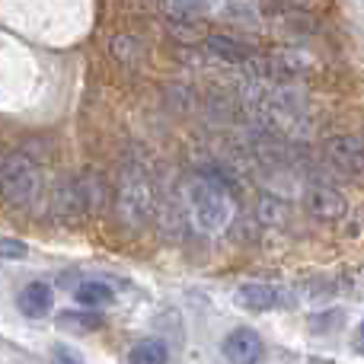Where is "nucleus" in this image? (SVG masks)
Instances as JSON below:
<instances>
[{
    "mask_svg": "<svg viewBox=\"0 0 364 364\" xmlns=\"http://www.w3.org/2000/svg\"><path fill=\"white\" fill-rule=\"evenodd\" d=\"M0 195L13 208H32L42 198V170L19 151L0 154Z\"/></svg>",
    "mask_w": 364,
    "mask_h": 364,
    "instance_id": "f257e3e1",
    "label": "nucleus"
},
{
    "mask_svg": "<svg viewBox=\"0 0 364 364\" xmlns=\"http://www.w3.org/2000/svg\"><path fill=\"white\" fill-rule=\"evenodd\" d=\"M188 211H192V220L201 233H220L230 224L233 205H230V195L214 179L195 176L188 182Z\"/></svg>",
    "mask_w": 364,
    "mask_h": 364,
    "instance_id": "f03ea898",
    "label": "nucleus"
},
{
    "mask_svg": "<svg viewBox=\"0 0 364 364\" xmlns=\"http://www.w3.org/2000/svg\"><path fill=\"white\" fill-rule=\"evenodd\" d=\"M115 211L128 227H141L154 211V186L138 166H128L122 173L119 195H115Z\"/></svg>",
    "mask_w": 364,
    "mask_h": 364,
    "instance_id": "7ed1b4c3",
    "label": "nucleus"
},
{
    "mask_svg": "<svg viewBox=\"0 0 364 364\" xmlns=\"http://www.w3.org/2000/svg\"><path fill=\"white\" fill-rule=\"evenodd\" d=\"M326 157L339 173L364 179V141L355 134H336L326 141Z\"/></svg>",
    "mask_w": 364,
    "mask_h": 364,
    "instance_id": "20e7f679",
    "label": "nucleus"
},
{
    "mask_svg": "<svg viewBox=\"0 0 364 364\" xmlns=\"http://www.w3.org/2000/svg\"><path fill=\"white\" fill-rule=\"evenodd\" d=\"M237 304L246 310H259V314H269V310H284L294 304L288 288H278V284H240L237 288Z\"/></svg>",
    "mask_w": 364,
    "mask_h": 364,
    "instance_id": "39448f33",
    "label": "nucleus"
},
{
    "mask_svg": "<svg viewBox=\"0 0 364 364\" xmlns=\"http://www.w3.org/2000/svg\"><path fill=\"white\" fill-rule=\"evenodd\" d=\"M220 352H224V358L230 364H259L262 361V355H265V342H262V336H259L256 329L240 326L224 339Z\"/></svg>",
    "mask_w": 364,
    "mask_h": 364,
    "instance_id": "423d86ee",
    "label": "nucleus"
},
{
    "mask_svg": "<svg viewBox=\"0 0 364 364\" xmlns=\"http://www.w3.org/2000/svg\"><path fill=\"white\" fill-rule=\"evenodd\" d=\"M87 195H83V186H80V176L77 179H61L55 188V195H51V214H55L58 220H80L83 214H87Z\"/></svg>",
    "mask_w": 364,
    "mask_h": 364,
    "instance_id": "0eeeda50",
    "label": "nucleus"
},
{
    "mask_svg": "<svg viewBox=\"0 0 364 364\" xmlns=\"http://www.w3.org/2000/svg\"><path fill=\"white\" fill-rule=\"evenodd\" d=\"M304 201H307V211L320 220H336L346 214V198L339 195V188L323 186V182H314L304 195Z\"/></svg>",
    "mask_w": 364,
    "mask_h": 364,
    "instance_id": "6e6552de",
    "label": "nucleus"
},
{
    "mask_svg": "<svg viewBox=\"0 0 364 364\" xmlns=\"http://www.w3.org/2000/svg\"><path fill=\"white\" fill-rule=\"evenodd\" d=\"M51 304H55V294H51V288L45 282H29L16 294L19 314L29 316V320H42V316L51 310Z\"/></svg>",
    "mask_w": 364,
    "mask_h": 364,
    "instance_id": "1a4fd4ad",
    "label": "nucleus"
},
{
    "mask_svg": "<svg viewBox=\"0 0 364 364\" xmlns=\"http://www.w3.org/2000/svg\"><path fill=\"white\" fill-rule=\"evenodd\" d=\"M58 326L64 329V333H96V329L102 326V316L100 314H80V310H64L61 316H58Z\"/></svg>",
    "mask_w": 364,
    "mask_h": 364,
    "instance_id": "9d476101",
    "label": "nucleus"
},
{
    "mask_svg": "<svg viewBox=\"0 0 364 364\" xmlns=\"http://www.w3.org/2000/svg\"><path fill=\"white\" fill-rule=\"evenodd\" d=\"M74 297L83 304V307H106V304H112L115 294L106 282H80L74 288Z\"/></svg>",
    "mask_w": 364,
    "mask_h": 364,
    "instance_id": "9b49d317",
    "label": "nucleus"
},
{
    "mask_svg": "<svg viewBox=\"0 0 364 364\" xmlns=\"http://www.w3.org/2000/svg\"><path fill=\"white\" fill-rule=\"evenodd\" d=\"M166 358H170V352L160 339H144L128 352V364H166Z\"/></svg>",
    "mask_w": 364,
    "mask_h": 364,
    "instance_id": "f8f14e48",
    "label": "nucleus"
},
{
    "mask_svg": "<svg viewBox=\"0 0 364 364\" xmlns=\"http://www.w3.org/2000/svg\"><path fill=\"white\" fill-rule=\"evenodd\" d=\"M342 320H346V314H342V310H329V314L314 316V320H310V329H314V333H336Z\"/></svg>",
    "mask_w": 364,
    "mask_h": 364,
    "instance_id": "ddd939ff",
    "label": "nucleus"
},
{
    "mask_svg": "<svg viewBox=\"0 0 364 364\" xmlns=\"http://www.w3.org/2000/svg\"><path fill=\"white\" fill-rule=\"evenodd\" d=\"M208 48L218 51V55L227 58V61H240V58H243V51H240L237 45L230 42V38H220V36H211V38H208Z\"/></svg>",
    "mask_w": 364,
    "mask_h": 364,
    "instance_id": "4468645a",
    "label": "nucleus"
},
{
    "mask_svg": "<svg viewBox=\"0 0 364 364\" xmlns=\"http://www.w3.org/2000/svg\"><path fill=\"white\" fill-rule=\"evenodd\" d=\"M26 256H29V246L23 240L0 237V259H26Z\"/></svg>",
    "mask_w": 364,
    "mask_h": 364,
    "instance_id": "2eb2a0df",
    "label": "nucleus"
},
{
    "mask_svg": "<svg viewBox=\"0 0 364 364\" xmlns=\"http://www.w3.org/2000/svg\"><path fill=\"white\" fill-rule=\"evenodd\" d=\"M179 13H188V16H198V13L208 10V0H170Z\"/></svg>",
    "mask_w": 364,
    "mask_h": 364,
    "instance_id": "dca6fc26",
    "label": "nucleus"
},
{
    "mask_svg": "<svg viewBox=\"0 0 364 364\" xmlns=\"http://www.w3.org/2000/svg\"><path fill=\"white\" fill-rule=\"evenodd\" d=\"M355 352H358V355H364V320H361L358 333H355Z\"/></svg>",
    "mask_w": 364,
    "mask_h": 364,
    "instance_id": "f3484780",
    "label": "nucleus"
},
{
    "mask_svg": "<svg viewBox=\"0 0 364 364\" xmlns=\"http://www.w3.org/2000/svg\"><path fill=\"white\" fill-rule=\"evenodd\" d=\"M55 364H77V361H74V358H64V355H58Z\"/></svg>",
    "mask_w": 364,
    "mask_h": 364,
    "instance_id": "a211bd4d",
    "label": "nucleus"
}]
</instances>
